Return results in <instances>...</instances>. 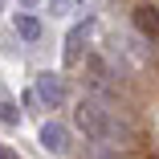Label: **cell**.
Listing matches in <instances>:
<instances>
[{"instance_id":"6da1fadb","label":"cell","mask_w":159,"mask_h":159,"mask_svg":"<svg viewBox=\"0 0 159 159\" xmlns=\"http://www.w3.org/2000/svg\"><path fill=\"white\" fill-rule=\"evenodd\" d=\"M78 131H82L90 143H110L114 118H110V110H106L102 98H82V102H78Z\"/></svg>"},{"instance_id":"9c48e42d","label":"cell","mask_w":159,"mask_h":159,"mask_svg":"<svg viewBox=\"0 0 159 159\" xmlns=\"http://www.w3.org/2000/svg\"><path fill=\"white\" fill-rule=\"evenodd\" d=\"M0 159H16V155H12V151H8V147H0Z\"/></svg>"},{"instance_id":"7a4b0ae2","label":"cell","mask_w":159,"mask_h":159,"mask_svg":"<svg viewBox=\"0 0 159 159\" xmlns=\"http://www.w3.org/2000/svg\"><path fill=\"white\" fill-rule=\"evenodd\" d=\"M90 33H94V16L78 20V25L70 29V37H66V66H78V61H82V49H86V41H90Z\"/></svg>"},{"instance_id":"3957f363","label":"cell","mask_w":159,"mask_h":159,"mask_svg":"<svg viewBox=\"0 0 159 159\" xmlns=\"http://www.w3.org/2000/svg\"><path fill=\"white\" fill-rule=\"evenodd\" d=\"M37 98H41L45 106H53V110H57L61 102H66V82H61L57 74H49V70H45V74H37Z\"/></svg>"},{"instance_id":"277c9868","label":"cell","mask_w":159,"mask_h":159,"mask_svg":"<svg viewBox=\"0 0 159 159\" xmlns=\"http://www.w3.org/2000/svg\"><path fill=\"white\" fill-rule=\"evenodd\" d=\"M41 147L49 155H70V131L61 122H41Z\"/></svg>"},{"instance_id":"5b68a950","label":"cell","mask_w":159,"mask_h":159,"mask_svg":"<svg viewBox=\"0 0 159 159\" xmlns=\"http://www.w3.org/2000/svg\"><path fill=\"white\" fill-rule=\"evenodd\" d=\"M135 29H139L147 41H159V8L155 4H139L135 8Z\"/></svg>"},{"instance_id":"ba28073f","label":"cell","mask_w":159,"mask_h":159,"mask_svg":"<svg viewBox=\"0 0 159 159\" xmlns=\"http://www.w3.org/2000/svg\"><path fill=\"white\" fill-rule=\"evenodd\" d=\"M78 4H86V0H49V12H53V16H66V12H74Z\"/></svg>"},{"instance_id":"8fae6325","label":"cell","mask_w":159,"mask_h":159,"mask_svg":"<svg viewBox=\"0 0 159 159\" xmlns=\"http://www.w3.org/2000/svg\"><path fill=\"white\" fill-rule=\"evenodd\" d=\"M0 8H4V0H0Z\"/></svg>"},{"instance_id":"8992f818","label":"cell","mask_w":159,"mask_h":159,"mask_svg":"<svg viewBox=\"0 0 159 159\" xmlns=\"http://www.w3.org/2000/svg\"><path fill=\"white\" fill-rule=\"evenodd\" d=\"M41 33H45V25H41V16H33L29 8H20V12H16V37L33 45V41H41Z\"/></svg>"},{"instance_id":"52a82bcc","label":"cell","mask_w":159,"mask_h":159,"mask_svg":"<svg viewBox=\"0 0 159 159\" xmlns=\"http://www.w3.org/2000/svg\"><path fill=\"white\" fill-rule=\"evenodd\" d=\"M0 122H4V126H16L20 122V106H16V98L4 86H0Z\"/></svg>"},{"instance_id":"30bf717a","label":"cell","mask_w":159,"mask_h":159,"mask_svg":"<svg viewBox=\"0 0 159 159\" xmlns=\"http://www.w3.org/2000/svg\"><path fill=\"white\" fill-rule=\"evenodd\" d=\"M16 4H20V8H33V4H37V0H16Z\"/></svg>"}]
</instances>
